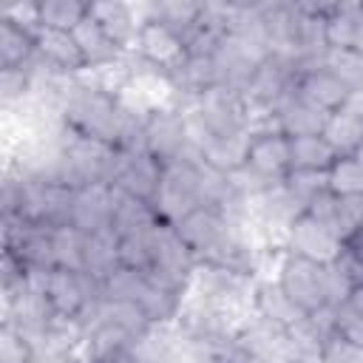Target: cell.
Masks as SVG:
<instances>
[{
	"label": "cell",
	"instance_id": "cell-1",
	"mask_svg": "<svg viewBox=\"0 0 363 363\" xmlns=\"http://www.w3.org/2000/svg\"><path fill=\"white\" fill-rule=\"evenodd\" d=\"M275 284L306 318L326 306H335L332 284H329V264H318V261H309V258L286 250V255L278 264Z\"/></svg>",
	"mask_w": 363,
	"mask_h": 363
},
{
	"label": "cell",
	"instance_id": "cell-2",
	"mask_svg": "<svg viewBox=\"0 0 363 363\" xmlns=\"http://www.w3.org/2000/svg\"><path fill=\"white\" fill-rule=\"evenodd\" d=\"M43 301L51 320L74 323L99 303V284L82 269L54 267L43 275Z\"/></svg>",
	"mask_w": 363,
	"mask_h": 363
},
{
	"label": "cell",
	"instance_id": "cell-3",
	"mask_svg": "<svg viewBox=\"0 0 363 363\" xmlns=\"http://www.w3.org/2000/svg\"><path fill=\"white\" fill-rule=\"evenodd\" d=\"M133 48L139 51V57L153 65L156 71L176 77L187 60H190V43L182 31H176L173 26L156 20V17H145L139 20V31H136V43Z\"/></svg>",
	"mask_w": 363,
	"mask_h": 363
},
{
	"label": "cell",
	"instance_id": "cell-4",
	"mask_svg": "<svg viewBox=\"0 0 363 363\" xmlns=\"http://www.w3.org/2000/svg\"><path fill=\"white\" fill-rule=\"evenodd\" d=\"M162 173H164V164L159 159H153L147 150H142L139 145L119 147L113 156V164H111L108 184H113L116 190H122L133 199L153 204L159 184H162Z\"/></svg>",
	"mask_w": 363,
	"mask_h": 363
},
{
	"label": "cell",
	"instance_id": "cell-5",
	"mask_svg": "<svg viewBox=\"0 0 363 363\" xmlns=\"http://www.w3.org/2000/svg\"><path fill=\"white\" fill-rule=\"evenodd\" d=\"M289 136L284 130L264 128V130H252L247 136V147H244V170L255 176L258 182L267 184H281L289 176Z\"/></svg>",
	"mask_w": 363,
	"mask_h": 363
},
{
	"label": "cell",
	"instance_id": "cell-6",
	"mask_svg": "<svg viewBox=\"0 0 363 363\" xmlns=\"http://www.w3.org/2000/svg\"><path fill=\"white\" fill-rule=\"evenodd\" d=\"M187 145H190V130L182 116L173 111H153L139 130V147L147 150L153 159L162 164L187 159Z\"/></svg>",
	"mask_w": 363,
	"mask_h": 363
},
{
	"label": "cell",
	"instance_id": "cell-7",
	"mask_svg": "<svg viewBox=\"0 0 363 363\" xmlns=\"http://www.w3.org/2000/svg\"><path fill=\"white\" fill-rule=\"evenodd\" d=\"M295 94L301 99H306L309 105H315L323 113H335L346 105L354 102L352 88L332 74L323 62H312V65H301L295 74Z\"/></svg>",
	"mask_w": 363,
	"mask_h": 363
},
{
	"label": "cell",
	"instance_id": "cell-8",
	"mask_svg": "<svg viewBox=\"0 0 363 363\" xmlns=\"http://www.w3.org/2000/svg\"><path fill=\"white\" fill-rule=\"evenodd\" d=\"M286 235H289V252L303 255L318 264H332L343 250L340 235L335 230H329L320 218H315L309 210H301L289 221Z\"/></svg>",
	"mask_w": 363,
	"mask_h": 363
},
{
	"label": "cell",
	"instance_id": "cell-9",
	"mask_svg": "<svg viewBox=\"0 0 363 363\" xmlns=\"http://www.w3.org/2000/svg\"><path fill=\"white\" fill-rule=\"evenodd\" d=\"M37 60L60 74H79L85 71V57L74 40V31H57V28H37Z\"/></svg>",
	"mask_w": 363,
	"mask_h": 363
},
{
	"label": "cell",
	"instance_id": "cell-10",
	"mask_svg": "<svg viewBox=\"0 0 363 363\" xmlns=\"http://www.w3.org/2000/svg\"><path fill=\"white\" fill-rule=\"evenodd\" d=\"M320 133L335 147L337 156H360L363 153V111L352 102L329 113Z\"/></svg>",
	"mask_w": 363,
	"mask_h": 363
},
{
	"label": "cell",
	"instance_id": "cell-11",
	"mask_svg": "<svg viewBox=\"0 0 363 363\" xmlns=\"http://www.w3.org/2000/svg\"><path fill=\"white\" fill-rule=\"evenodd\" d=\"M337 162L335 147L323 139V133H306V136H289V173H315L326 176L332 164Z\"/></svg>",
	"mask_w": 363,
	"mask_h": 363
},
{
	"label": "cell",
	"instance_id": "cell-12",
	"mask_svg": "<svg viewBox=\"0 0 363 363\" xmlns=\"http://www.w3.org/2000/svg\"><path fill=\"white\" fill-rule=\"evenodd\" d=\"M275 128L284 130L286 136H306V133H320L323 130V122L329 113L318 111L315 105H309L306 99H301L295 91L286 94L275 108Z\"/></svg>",
	"mask_w": 363,
	"mask_h": 363
},
{
	"label": "cell",
	"instance_id": "cell-13",
	"mask_svg": "<svg viewBox=\"0 0 363 363\" xmlns=\"http://www.w3.org/2000/svg\"><path fill=\"white\" fill-rule=\"evenodd\" d=\"M37 57V37L34 28L17 26L6 17H0V71L14 74L26 71V65Z\"/></svg>",
	"mask_w": 363,
	"mask_h": 363
},
{
	"label": "cell",
	"instance_id": "cell-14",
	"mask_svg": "<svg viewBox=\"0 0 363 363\" xmlns=\"http://www.w3.org/2000/svg\"><path fill=\"white\" fill-rule=\"evenodd\" d=\"M88 14L99 23V28L122 48L128 51L136 43V31H139V20L133 14L130 6L125 3H91Z\"/></svg>",
	"mask_w": 363,
	"mask_h": 363
},
{
	"label": "cell",
	"instance_id": "cell-15",
	"mask_svg": "<svg viewBox=\"0 0 363 363\" xmlns=\"http://www.w3.org/2000/svg\"><path fill=\"white\" fill-rule=\"evenodd\" d=\"M88 9H91V6H88ZM74 40H77V45H79V51H82L88 68H108V65H113V62L119 60V54H122V48L99 28V23H96L91 14L74 28Z\"/></svg>",
	"mask_w": 363,
	"mask_h": 363
},
{
	"label": "cell",
	"instance_id": "cell-16",
	"mask_svg": "<svg viewBox=\"0 0 363 363\" xmlns=\"http://www.w3.org/2000/svg\"><path fill=\"white\" fill-rule=\"evenodd\" d=\"M255 309L258 318H264L275 332H289L295 323H301L306 315L281 292L278 284H261L255 289Z\"/></svg>",
	"mask_w": 363,
	"mask_h": 363
},
{
	"label": "cell",
	"instance_id": "cell-17",
	"mask_svg": "<svg viewBox=\"0 0 363 363\" xmlns=\"http://www.w3.org/2000/svg\"><path fill=\"white\" fill-rule=\"evenodd\" d=\"M360 3H335L323 6V45L326 51H346L354 40Z\"/></svg>",
	"mask_w": 363,
	"mask_h": 363
},
{
	"label": "cell",
	"instance_id": "cell-18",
	"mask_svg": "<svg viewBox=\"0 0 363 363\" xmlns=\"http://www.w3.org/2000/svg\"><path fill=\"white\" fill-rule=\"evenodd\" d=\"M326 193L343 201H363V153L337 156V162L326 173Z\"/></svg>",
	"mask_w": 363,
	"mask_h": 363
},
{
	"label": "cell",
	"instance_id": "cell-19",
	"mask_svg": "<svg viewBox=\"0 0 363 363\" xmlns=\"http://www.w3.org/2000/svg\"><path fill=\"white\" fill-rule=\"evenodd\" d=\"M40 28H57V31H74L85 17L88 6L82 0H40Z\"/></svg>",
	"mask_w": 363,
	"mask_h": 363
},
{
	"label": "cell",
	"instance_id": "cell-20",
	"mask_svg": "<svg viewBox=\"0 0 363 363\" xmlns=\"http://www.w3.org/2000/svg\"><path fill=\"white\" fill-rule=\"evenodd\" d=\"M88 363H139V360L119 332L99 323V335H96V343H94Z\"/></svg>",
	"mask_w": 363,
	"mask_h": 363
},
{
	"label": "cell",
	"instance_id": "cell-21",
	"mask_svg": "<svg viewBox=\"0 0 363 363\" xmlns=\"http://www.w3.org/2000/svg\"><path fill=\"white\" fill-rule=\"evenodd\" d=\"M323 65L332 74H337L352 88V94L363 91V57H357L352 48H346V51H326Z\"/></svg>",
	"mask_w": 363,
	"mask_h": 363
},
{
	"label": "cell",
	"instance_id": "cell-22",
	"mask_svg": "<svg viewBox=\"0 0 363 363\" xmlns=\"http://www.w3.org/2000/svg\"><path fill=\"white\" fill-rule=\"evenodd\" d=\"M332 332L346 343L363 349V312L352 309L346 301L332 306Z\"/></svg>",
	"mask_w": 363,
	"mask_h": 363
},
{
	"label": "cell",
	"instance_id": "cell-23",
	"mask_svg": "<svg viewBox=\"0 0 363 363\" xmlns=\"http://www.w3.org/2000/svg\"><path fill=\"white\" fill-rule=\"evenodd\" d=\"M31 357H34V352H31L28 337L17 326L6 323L3 326V340H0V360L3 363H31Z\"/></svg>",
	"mask_w": 363,
	"mask_h": 363
},
{
	"label": "cell",
	"instance_id": "cell-24",
	"mask_svg": "<svg viewBox=\"0 0 363 363\" xmlns=\"http://www.w3.org/2000/svg\"><path fill=\"white\" fill-rule=\"evenodd\" d=\"M320 363H363V349H357V346L346 343L343 337H337L335 332H329L320 346Z\"/></svg>",
	"mask_w": 363,
	"mask_h": 363
},
{
	"label": "cell",
	"instance_id": "cell-25",
	"mask_svg": "<svg viewBox=\"0 0 363 363\" xmlns=\"http://www.w3.org/2000/svg\"><path fill=\"white\" fill-rule=\"evenodd\" d=\"M343 247H346L352 255H357V258L363 261V221H360V224L352 230V235L343 241Z\"/></svg>",
	"mask_w": 363,
	"mask_h": 363
},
{
	"label": "cell",
	"instance_id": "cell-26",
	"mask_svg": "<svg viewBox=\"0 0 363 363\" xmlns=\"http://www.w3.org/2000/svg\"><path fill=\"white\" fill-rule=\"evenodd\" d=\"M352 51L357 57H363V3H360V14H357V26H354V40H352Z\"/></svg>",
	"mask_w": 363,
	"mask_h": 363
},
{
	"label": "cell",
	"instance_id": "cell-27",
	"mask_svg": "<svg viewBox=\"0 0 363 363\" xmlns=\"http://www.w3.org/2000/svg\"><path fill=\"white\" fill-rule=\"evenodd\" d=\"M346 303L352 306V309H357V312H363V284L360 286H354L349 295H346Z\"/></svg>",
	"mask_w": 363,
	"mask_h": 363
},
{
	"label": "cell",
	"instance_id": "cell-28",
	"mask_svg": "<svg viewBox=\"0 0 363 363\" xmlns=\"http://www.w3.org/2000/svg\"><path fill=\"white\" fill-rule=\"evenodd\" d=\"M227 363H250V360H227Z\"/></svg>",
	"mask_w": 363,
	"mask_h": 363
}]
</instances>
